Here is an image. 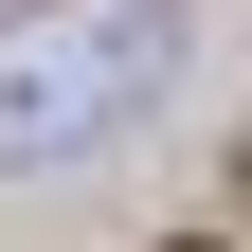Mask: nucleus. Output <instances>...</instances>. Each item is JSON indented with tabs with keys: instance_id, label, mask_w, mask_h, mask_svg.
Returning a JSON list of instances; mask_svg holds the SVG:
<instances>
[{
	"instance_id": "f257e3e1",
	"label": "nucleus",
	"mask_w": 252,
	"mask_h": 252,
	"mask_svg": "<svg viewBox=\"0 0 252 252\" xmlns=\"http://www.w3.org/2000/svg\"><path fill=\"white\" fill-rule=\"evenodd\" d=\"M162 72H180V18L162 0H18V18H0V180L90 162Z\"/></svg>"
},
{
	"instance_id": "f03ea898",
	"label": "nucleus",
	"mask_w": 252,
	"mask_h": 252,
	"mask_svg": "<svg viewBox=\"0 0 252 252\" xmlns=\"http://www.w3.org/2000/svg\"><path fill=\"white\" fill-rule=\"evenodd\" d=\"M234 216H252V162H234Z\"/></svg>"
}]
</instances>
